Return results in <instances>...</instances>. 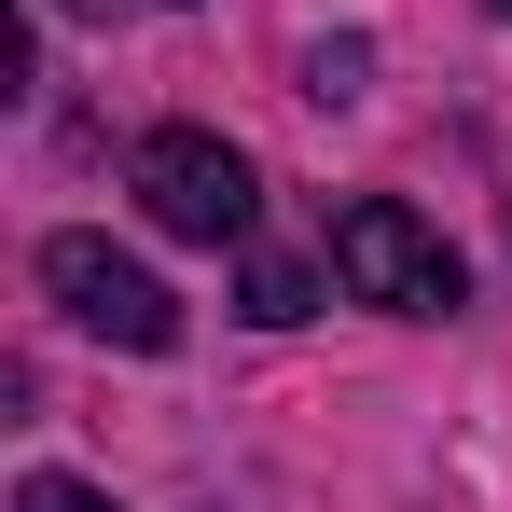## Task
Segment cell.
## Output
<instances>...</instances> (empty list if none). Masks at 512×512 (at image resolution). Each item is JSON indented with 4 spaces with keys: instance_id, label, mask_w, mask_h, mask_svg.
<instances>
[{
    "instance_id": "6da1fadb",
    "label": "cell",
    "mask_w": 512,
    "mask_h": 512,
    "mask_svg": "<svg viewBox=\"0 0 512 512\" xmlns=\"http://www.w3.org/2000/svg\"><path fill=\"white\" fill-rule=\"evenodd\" d=\"M333 277L360 305H388V319H457V291H471V263L443 250L402 194H346L333 208Z\"/></svg>"
},
{
    "instance_id": "7a4b0ae2",
    "label": "cell",
    "mask_w": 512,
    "mask_h": 512,
    "mask_svg": "<svg viewBox=\"0 0 512 512\" xmlns=\"http://www.w3.org/2000/svg\"><path fill=\"white\" fill-rule=\"evenodd\" d=\"M125 194L167 222V236H194V250H236L250 236V208H263V180L236 139H208V125H153L139 153H125Z\"/></svg>"
},
{
    "instance_id": "3957f363",
    "label": "cell",
    "mask_w": 512,
    "mask_h": 512,
    "mask_svg": "<svg viewBox=\"0 0 512 512\" xmlns=\"http://www.w3.org/2000/svg\"><path fill=\"white\" fill-rule=\"evenodd\" d=\"M42 291H56V319L97 346H125V360H167L180 346V291L153 263H125L111 236H42Z\"/></svg>"
},
{
    "instance_id": "277c9868",
    "label": "cell",
    "mask_w": 512,
    "mask_h": 512,
    "mask_svg": "<svg viewBox=\"0 0 512 512\" xmlns=\"http://www.w3.org/2000/svg\"><path fill=\"white\" fill-rule=\"evenodd\" d=\"M305 305H319V277H305L291 250H263V263H250V319H263V333H291Z\"/></svg>"
},
{
    "instance_id": "5b68a950",
    "label": "cell",
    "mask_w": 512,
    "mask_h": 512,
    "mask_svg": "<svg viewBox=\"0 0 512 512\" xmlns=\"http://www.w3.org/2000/svg\"><path fill=\"white\" fill-rule=\"evenodd\" d=\"M360 70H374V42H305V97H360Z\"/></svg>"
},
{
    "instance_id": "8992f818",
    "label": "cell",
    "mask_w": 512,
    "mask_h": 512,
    "mask_svg": "<svg viewBox=\"0 0 512 512\" xmlns=\"http://www.w3.org/2000/svg\"><path fill=\"white\" fill-rule=\"evenodd\" d=\"M14 512H111V499H97L84 471H28V485H14Z\"/></svg>"
},
{
    "instance_id": "52a82bcc",
    "label": "cell",
    "mask_w": 512,
    "mask_h": 512,
    "mask_svg": "<svg viewBox=\"0 0 512 512\" xmlns=\"http://www.w3.org/2000/svg\"><path fill=\"white\" fill-rule=\"evenodd\" d=\"M42 14H125V0H42Z\"/></svg>"
},
{
    "instance_id": "ba28073f",
    "label": "cell",
    "mask_w": 512,
    "mask_h": 512,
    "mask_svg": "<svg viewBox=\"0 0 512 512\" xmlns=\"http://www.w3.org/2000/svg\"><path fill=\"white\" fill-rule=\"evenodd\" d=\"M485 14H512V0H485Z\"/></svg>"
}]
</instances>
